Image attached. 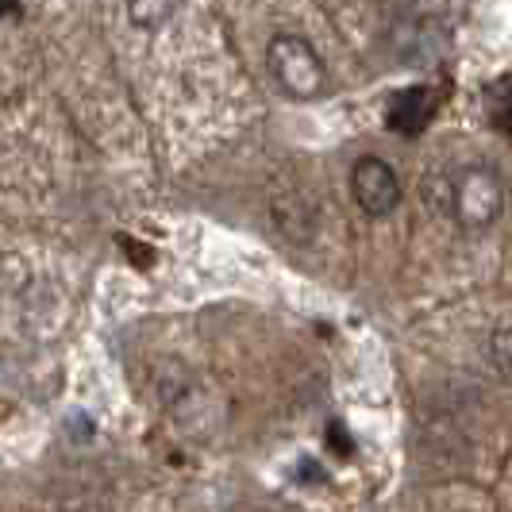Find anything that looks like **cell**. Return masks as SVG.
I'll list each match as a JSON object with an SVG mask.
<instances>
[{
	"label": "cell",
	"mask_w": 512,
	"mask_h": 512,
	"mask_svg": "<svg viewBox=\"0 0 512 512\" xmlns=\"http://www.w3.org/2000/svg\"><path fill=\"white\" fill-rule=\"evenodd\" d=\"M170 12H174V0H128V16L139 31H158L170 20Z\"/></svg>",
	"instance_id": "277c9868"
},
{
	"label": "cell",
	"mask_w": 512,
	"mask_h": 512,
	"mask_svg": "<svg viewBox=\"0 0 512 512\" xmlns=\"http://www.w3.org/2000/svg\"><path fill=\"white\" fill-rule=\"evenodd\" d=\"M428 205L462 231H486L505 212V181L482 162L439 170L428 178Z\"/></svg>",
	"instance_id": "6da1fadb"
},
{
	"label": "cell",
	"mask_w": 512,
	"mask_h": 512,
	"mask_svg": "<svg viewBox=\"0 0 512 512\" xmlns=\"http://www.w3.org/2000/svg\"><path fill=\"white\" fill-rule=\"evenodd\" d=\"M328 436H332V443H335V455L347 459V455H351V439H347V432H343V424H332Z\"/></svg>",
	"instance_id": "5b68a950"
},
{
	"label": "cell",
	"mask_w": 512,
	"mask_h": 512,
	"mask_svg": "<svg viewBox=\"0 0 512 512\" xmlns=\"http://www.w3.org/2000/svg\"><path fill=\"white\" fill-rule=\"evenodd\" d=\"M266 66H270V77L278 81V89L293 101H316L328 89L324 58L301 35H285V31L274 35L266 43Z\"/></svg>",
	"instance_id": "7a4b0ae2"
},
{
	"label": "cell",
	"mask_w": 512,
	"mask_h": 512,
	"mask_svg": "<svg viewBox=\"0 0 512 512\" xmlns=\"http://www.w3.org/2000/svg\"><path fill=\"white\" fill-rule=\"evenodd\" d=\"M351 197L366 216H389L401 205V178L378 154H366L351 166Z\"/></svg>",
	"instance_id": "3957f363"
}]
</instances>
